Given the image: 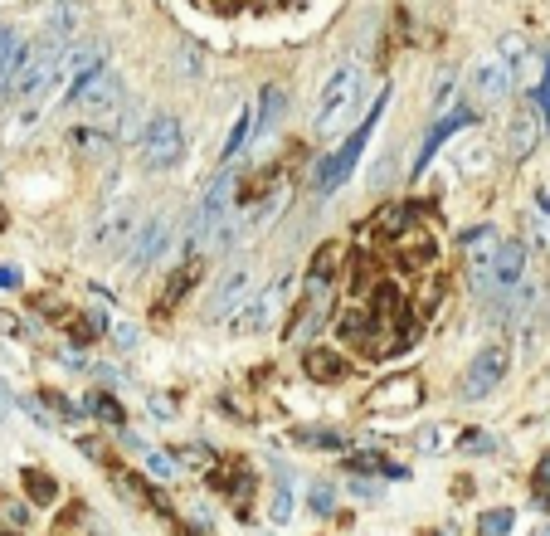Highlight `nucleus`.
<instances>
[{"label": "nucleus", "mask_w": 550, "mask_h": 536, "mask_svg": "<svg viewBox=\"0 0 550 536\" xmlns=\"http://www.w3.org/2000/svg\"><path fill=\"white\" fill-rule=\"evenodd\" d=\"M74 147L103 161V156H112V137H98V132H93V122H83V127H74Z\"/></svg>", "instance_id": "2f4dec72"}, {"label": "nucleus", "mask_w": 550, "mask_h": 536, "mask_svg": "<svg viewBox=\"0 0 550 536\" xmlns=\"http://www.w3.org/2000/svg\"><path fill=\"white\" fill-rule=\"evenodd\" d=\"M147 473H151V478H176V473H181V463H176V454L151 449V454H147Z\"/></svg>", "instance_id": "f704fd0d"}, {"label": "nucleus", "mask_w": 550, "mask_h": 536, "mask_svg": "<svg viewBox=\"0 0 550 536\" xmlns=\"http://www.w3.org/2000/svg\"><path fill=\"white\" fill-rule=\"evenodd\" d=\"M176 463L181 468H215V454L200 449V444H185V449H176Z\"/></svg>", "instance_id": "c9c22d12"}, {"label": "nucleus", "mask_w": 550, "mask_h": 536, "mask_svg": "<svg viewBox=\"0 0 550 536\" xmlns=\"http://www.w3.org/2000/svg\"><path fill=\"white\" fill-rule=\"evenodd\" d=\"M151 415H161V420H171V415H176V405H171V400H151Z\"/></svg>", "instance_id": "603ef678"}, {"label": "nucleus", "mask_w": 550, "mask_h": 536, "mask_svg": "<svg viewBox=\"0 0 550 536\" xmlns=\"http://www.w3.org/2000/svg\"><path fill=\"white\" fill-rule=\"evenodd\" d=\"M366 103H370V74L366 64H336L327 74V83L317 88V103H312V127L317 137H346L361 117H366Z\"/></svg>", "instance_id": "f257e3e1"}, {"label": "nucleus", "mask_w": 550, "mask_h": 536, "mask_svg": "<svg viewBox=\"0 0 550 536\" xmlns=\"http://www.w3.org/2000/svg\"><path fill=\"white\" fill-rule=\"evenodd\" d=\"M512 64L497 54V49H487V54H477L473 64H468V93H473L477 103H502L507 93H512Z\"/></svg>", "instance_id": "6e6552de"}, {"label": "nucleus", "mask_w": 550, "mask_h": 536, "mask_svg": "<svg viewBox=\"0 0 550 536\" xmlns=\"http://www.w3.org/2000/svg\"><path fill=\"white\" fill-rule=\"evenodd\" d=\"M463 122H468V113H453V117H443L439 127L429 132V142H424V156H419V171H424V161H434V152H439L443 142H448V137H453V132L463 127Z\"/></svg>", "instance_id": "7c9ffc66"}, {"label": "nucleus", "mask_w": 550, "mask_h": 536, "mask_svg": "<svg viewBox=\"0 0 550 536\" xmlns=\"http://www.w3.org/2000/svg\"><path fill=\"white\" fill-rule=\"evenodd\" d=\"M249 142H254V103H244L239 117H234V132H229V142H224V161H234Z\"/></svg>", "instance_id": "cd10ccee"}, {"label": "nucleus", "mask_w": 550, "mask_h": 536, "mask_svg": "<svg viewBox=\"0 0 550 536\" xmlns=\"http://www.w3.org/2000/svg\"><path fill=\"white\" fill-rule=\"evenodd\" d=\"M302 444H312V449H346V439L331 434V429H302Z\"/></svg>", "instance_id": "4c0bfd02"}, {"label": "nucleus", "mask_w": 550, "mask_h": 536, "mask_svg": "<svg viewBox=\"0 0 550 536\" xmlns=\"http://www.w3.org/2000/svg\"><path fill=\"white\" fill-rule=\"evenodd\" d=\"M448 434H453V429H424V434H419V449H424V454H443V449L453 444Z\"/></svg>", "instance_id": "a19ab883"}, {"label": "nucleus", "mask_w": 550, "mask_h": 536, "mask_svg": "<svg viewBox=\"0 0 550 536\" xmlns=\"http://www.w3.org/2000/svg\"><path fill=\"white\" fill-rule=\"evenodd\" d=\"M78 449L88 454V459H98V463H108L112 473H117V459H112V449L103 444V439H78Z\"/></svg>", "instance_id": "79ce46f5"}, {"label": "nucleus", "mask_w": 550, "mask_h": 536, "mask_svg": "<svg viewBox=\"0 0 550 536\" xmlns=\"http://www.w3.org/2000/svg\"><path fill=\"white\" fill-rule=\"evenodd\" d=\"M453 98V78H439V88H434V108H443Z\"/></svg>", "instance_id": "09e8293b"}, {"label": "nucleus", "mask_w": 550, "mask_h": 536, "mask_svg": "<svg viewBox=\"0 0 550 536\" xmlns=\"http://www.w3.org/2000/svg\"><path fill=\"white\" fill-rule=\"evenodd\" d=\"M302 371H307L317 385H336V381H346V376H351V361H346L341 351H331V346H307Z\"/></svg>", "instance_id": "f3484780"}, {"label": "nucleus", "mask_w": 550, "mask_h": 536, "mask_svg": "<svg viewBox=\"0 0 550 536\" xmlns=\"http://www.w3.org/2000/svg\"><path fill=\"white\" fill-rule=\"evenodd\" d=\"M83 25H88V5H83V0H54V5L44 10V35L64 39V44L83 39Z\"/></svg>", "instance_id": "dca6fc26"}, {"label": "nucleus", "mask_w": 550, "mask_h": 536, "mask_svg": "<svg viewBox=\"0 0 550 536\" xmlns=\"http://www.w3.org/2000/svg\"><path fill=\"white\" fill-rule=\"evenodd\" d=\"M166 244H171V220H166V215H151L147 225H137V234H132L127 249H122V254H127V268H132V273H147V268L166 254Z\"/></svg>", "instance_id": "9d476101"}, {"label": "nucleus", "mask_w": 550, "mask_h": 536, "mask_svg": "<svg viewBox=\"0 0 550 536\" xmlns=\"http://www.w3.org/2000/svg\"><path fill=\"white\" fill-rule=\"evenodd\" d=\"M507 532H512V512L507 507H497V512L482 517V536H507Z\"/></svg>", "instance_id": "58836bf2"}, {"label": "nucleus", "mask_w": 550, "mask_h": 536, "mask_svg": "<svg viewBox=\"0 0 550 536\" xmlns=\"http://www.w3.org/2000/svg\"><path fill=\"white\" fill-rule=\"evenodd\" d=\"M541 132H546V122H541V108L536 103H521L507 122V152L512 161H526V156L541 147Z\"/></svg>", "instance_id": "ddd939ff"}, {"label": "nucleus", "mask_w": 550, "mask_h": 536, "mask_svg": "<svg viewBox=\"0 0 550 536\" xmlns=\"http://www.w3.org/2000/svg\"><path fill=\"white\" fill-rule=\"evenodd\" d=\"M0 332H10V337H20V332H25V327H20V322H15V312H0Z\"/></svg>", "instance_id": "8fccbe9b"}, {"label": "nucleus", "mask_w": 550, "mask_h": 536, "mask_svg": "<svg viewBox=\"0 0 550 536\" xmlns=\"http://www.w3.org/2000/svg\"><path fill=\"white\" fill-rule=\"evenodd\" d=\"M497 54H502L507 64H516V59H526L531 49H526V39H521V35H507V39H502V44H497Z\"/></svg>", "instance_id": "a18cd8bd"}, {"label": "nucleus", "mask_w": 550, "mask_h": 536, "mask_svg": "<svg viewBox=\"0 0 550 536\" xmlns=\"http://www.w3.org/2000/svg\"><path fill=\"white\" fill-rule=\"evenodd\" d=\"M137 152H142V166H147V171H171V166H181V156H185L181 117L151 113L147 127H142V137H137Z\"/></svg>", "instance_id": "f03ea898"}, {"label": "nucleus", "mask_w": 550, "mask_h": 536, "mask_svg": "<svg viewBox=\"0 0 550 536\" xmlns=\"http://www.w3.org/2000/svg\"><path fill=\"white\" fill-rule=\"evenodd\" d=\"M497 244H502V239H497L492 225H477V230H468V239H463V254H468V273H473L477 293H487V268H492Z\"/></svg>", "instance_id": "2eb2a0df"}, {"label": "nucleus", "mask_w": 550, "mask_h": 536, "mask_svg": "<svg viewBox=\"0 0 550 536\" xmlns=\"http://www.w3.org/2000/svg\"><path fill=\"white\" fill-rule=\"evenodd\" d=\"M25 39L15 35V30H0V93H10V83L20 74V64H25Z\"/></svg>", "instance_id": "5701e85b"}, {"label": "nucleus", "mask_w": 550, "mask_h": 536, "mask_svg": "<svg viewBox=\"0 0 550 536\" xmlns=\"http://www.w3.org/2000/svg\"><path fill=\"white\" fill-rule=\"evenodd\" d=\"M69 327H74V342H98V337H103V332H108V327H103V317H98V312H83V317H74V322H69Z\"/></svg>", "instance_id": "72a5a7b5"}, {"label": "nucleus", "mask_w": 550, "mask_h": 536, "mask_svg": "<svg viewBox=\"0 0 550 536\" xmlns=\"http://www.w3.org/2000/svg\"><path fill=\"white\" fill-rule=\"evenodd\" d=\"M122 103H127V78L117 74L112 64H103L98 74L88 78L83 88L74 93V108L78 117H88L93 127H103V122H112V117L122 113Z\"/></svg>", "instance_id": "7ed1b4c3"}, {"label": "nucleus", "mask_w": 550, "mask_h": 536, "mask_svg": "<svg viewBox=\"0 0 550 536\" xmlns=\"http://www.w3.org/2000/svg\"><path fill=\"white\" fill-rule=\"evenodd\" d=\"M419 405H424V376L419 371H400L395 381H380L366 400L370 415H404V410H419Z\"/></svg>", "instance_id": "1a4fd4ad"}, {"label": "nucleus", "mask_w": 550, "mask_h": 536, "mask_svg": "<svg viewBox=\"0 0 550 536\" xmlns=\"http://www.w3.org/2000/svg\"><path fill=\"white\" fill-rule=\"evenodd\" d=\"M283 108H288V93H283L278 83H268V88L258 93V108H254V137H268L273 122H283Z\"/></svg>", "instance_id": "412c9836"}, {"label": "nucleus", "mask_w": 550, "mask_h": 536, "mask_svg": "<svg viewBox=\"0 0 550 536\" xmlns=\"http://www.w3.org/2000/svg\"><path fill=\"white\" fill-rule=\"evenodd\" d=\"M453 161H458V171H463V176H482V171H487V161H492V152H487V142H463V147L453 152Z\"/></svg>", "instance_id": "c756f323"}, {"label": "nucleus", "mask_w": 550, "mask_h": 536, "mask_svg": "<svg viewBox=\"0 0 550 536\" xmlns=\"http://www.w3.org/2000/svg\"><path fill=\"white\" fill-rule=\"evenodd\" d=\"M346 468H351V473H380V478H409L400 463H390L385 454H351Z\"/></svg>", "instance_id": "c85d7f7f"}, {"label": "nucleus", "mask_w": 550, "mask_h": 536, "mask_svg": "<svg viewBox=\"0 0 550 536\" xmlns=\"http://www.w3.org/2000/svg\"><path fill=\"white\" fill-rule=\"evenodd\" d=\"M229 205H234V176L220 171V176H215V186L200 195V205H195V215H190V234H185V239H190V244L210 239V234L229 220Z\"/></svg>", "instance_id": "0eeeda50"}, {"label": "nucleus", "mask_w": 550, "mask_h": 536, "mask_svg": "<svg viewBox=\"0 0 550 536\" xmlns=\"http://www.w3.org/2000/svg\"><path fill=\"white\" fill-rule=\"evenodd\" d=\"M268 517H273L278 527H283V522H293V488H288V483H278V488H273V498H268Z\"/></svg>", "instance_id": "473e14b6"}, {"label": "nucleus", "mask_w": 550, "mask_h": 536, "mask_svg": "<svg viewBox=\"0 0 550 536\" xmlns=\"http://www.w3.org/2000/svg\"><path fill=\"white\" fill-rule=\"evenodd\" d=\"M536 493H541V498L550 493V459L541 463V473H536Z\"/></svg>", "instance_id": "3c124183"}, {"label": "nucleus", "mask_w": 550, "mask_h": 536, "mask_svg": "<svg viewBox=\"0 0 550 536\" xmlns=\"http://www.w3.org/2000/svg\"><path fill=\"white\" fill-rule=\"evenodd\" d=\"M380 108H385V98H375V108H370V113L361 117V127H356V137H346V142H341V152H336V156H327V161L317 166V176H312V181H317V191H322V195H327V191H336V186H341V181L351 176V166L361 161V147H366V137H370V132H375V117H380Z\"/></svg>", "instance_id": "423d86ee"}, {"label": "nucleus", "mask_w": 550, "mask_h": 536, "mask_svg": "<svg viewBox=\"0 0 550 536\" xmlns=\"http://www.w3.org/2000/svg\"><path fill=\"white\" fill-rule=\"evenodd\" d=\"M0 5H5V0H0Z\"/></svg>", "instance_id": "4d7b16f0"}, {"label": "nucleus", "mask_w": 550, "mask_h": 536, "mask_svg": "<svg viewBox=\"0 0 550 536\" xmlns=\"http://www.w3.org/2000/svg\"><path fill=\"white\" fill-rule=\"evenodd\" d=\"M88 410H93L98 420H108V424H117V429H122V405H117V400H108V395H93V400H88Z\"/></svg>", "instance_id": "e433bc0d"}, {"label": "nucleus", "mask_w": 550, "mask_h": 536, "mask_svg": "<svg viewBox=\"0 0 550 536\" xmlns=\"http://www.w3.org/2000/svg\"><path fill=\"white\" fill-rule=\"evenodd\" d=\"M0 288H20V268L15 264H0Z\"/></svg>", "instance_id": "de8ad7c7"}, {"label": "nucleus", "mask_w": 550, "mask_h": 536, "mask_svg": "<svg viewBox=\"0 0 550 536\" xmlns=\"http://www.w3.org/2000/svg\"><path fill=\"white\" fill-rule=\"evenodd\" d=\"M288 298H293V278H278L273 288H263V293H249L244 303H239V317L229 322V332L234 337H258V332H268V327H278V317L288 312Z\"/></svg>", "instance_id": "39448f33"}, {"label": "nucleus", "mask_w": 550, "mask_h": 536, "mask_svg": "<svg viewBox=\"0 0 550 536\" xmlns=\"http://www.w3.org/2000/svg\"><path fill=\"white\" fill-rule=\"evenodd\" d=\"M112 342L122 346V351H132V346L142 342V332H137L132 322H117V327H112Z\"/></svg>", "instance_id": "49530a36"}, {"label": "nucleus", "mask_w": 550, "mask_h": 536, "mask_svg": "<svg viewBox=\"0 0 550 536\" xmlns=\"http://www.w3.org/2000/svg\"><path fill=\"white\" fill-rule=\"evenodd\" d=\"M0 230H5V205H0Z\"/></svg>", "instance_id": "6e6d98bb"}, {"label": "nucleus", "mask_w": 550, "mask_h": 536, "mask_svg": "<svg viewBox=\"0 0 550 536\" xmlns=\"http://www.w3.org/2000/svg\"><path fill=\"white\" fill-rule=\"evenodd\" d=\"M142 127H147V103H142V98L122 103V113H117V142H137Z\"/></svg>", "instance_id": "bb28decb"}, {"label": "nucleus", "mask_w": 550, "mask_h": 536, "mask_svg": "<svg viewBox=\"0 0 550 536\" xmlns=\"http://www.w3.org/2000/svg\"><path fill=\"white\" fill-rule=\"evenodd\" d=\"M341 264H346V239H327V244L317 249L312 268H307V283H312V288H331L336 273H341Z\"/></svg>", "instance_id": "aec40b11"}, {"label": "nucleus", "mask_w": 550, "mask_h": 536, "mask_svg": "<svg viewBox=\"0 0 550 536\" xmlns=\"http://www.w3.org/2000/svg\"><path fill=\"white\" fill-rule=\"evenodd\" d=\"M137 225H142L137 200H108V205L98 210V220L88 225V249H93V254H122L127 239L137 234Z\"/></svg>", "instance_id": "20e7f679"}, {"label": "nucleus", "mask_w": 550, "mask_h": 536, "mask_svg": "<svg viewBox=\"0 0 550 536\" xmlns=\"http://www.w3.org/2000/svg\"><path fill=\"white\" fill-rule=\"evenodd\" d=\"M395 254H400L409 268H429L439 259V239L429 230H404L400 239H395Z\"/></svg>", "instance_id": "6ab92c4d"}, {"label": "nucleus", "mask_w": 550, "mask_h": 536, "mask_svg": "<svg viewBox=\"0 0 550 536\" xmlns=\"http://www.w3.org/2000/svg\"><path fill=\"white\" fill-rule=\"evenodd\" d=\"M0 522H5L10 532H20V527H30V512H25L20 502H5V507H0Z\"/></svg>", "instance_id": "37998d69"}, {"label": "nucleus", "mask_w": 550, "mask_h": 536, "mask_svg": "<svg viewBox=\"0 0 550 536\" xmlns=\"http://www.w3.org/2000/svg\"><path fill=\"white\" fill-rule=\"evenodd\" d=\"M254 264H234V268H224V278L215 283V298H210V317H229L234 307L244 303L249 293H254Z\"/></svg>", "instance_id": "4468645a"}, {"label": "nucleus", "mask_w": 550, "mask_h": 536, "mask_svg": "<svg viewBox=\"0 0 550 536\" xmlns=\"http://www.w3.org/2000/svg\"><path fill=\"white\" fill-rule=\"evenodd\" d=\"M181 74H185V78H200V74H205V54H195V44H190V39L181 44Z\"/></svg>", "instance_id": "ea45409f"}, {"label": "nucleus", "mask_w": 550, "mask_h": 536, "mask_svg": "<svg viewBox=\"0 0 550 536\" xmlns=\"http://www.w3.org/2000/svg\"><path fill=\"white\" fill-rule=\"evenodd\" d=\"M521 278H526V244L502 239L492 254V268H487V298H512Z\"/></svg>", "instance_id": "9b49d317"}, {"label": "nucleus", "mask_w": 550, "mask_h": 536, "mask_svg": "<svg viewBox=\"0 0 550 536\" xmlns=\"http://www.w3.org/2000/svg\"><path fill=\"white\" fill-rule=\"evenodd\" d=\"M200 283V264H181L171 268V278H166V288L156 293V303H151V317H171L176 307L185 303V293Z\"/></svg>", "instance_id": "a211bd4d"}, {"label": "nucleus", "mask_w": 550, "mask_h": 536, "mask_svg": "<svg viewBox=\"0 0 550 536\" xmlns=\"http://www.w3.org/2000/svg\"><path fill=\"white\" fill-rule=\"evenodd\" d=\"M20 483H25V498L35 502V507H49V502L59 498V478H54V473H44V468H25V473H20Z\"/></svg>", "instance_id": "393cba45"}, {"label": "nucleus", "mask_w": 550, "mask_h": 536, "mask_svg": "<svg viewBox=\"0 0 550 536\" xmlns=\"http://www.w3.org/2000/svg\"><path fill=\"white\" fill-rule=\"evenodd\" d=\"M278 181V171L273 166H263V171H254V176H244L239 186H234V200H239V210H249V205H258L263 200V191Z\"/></svg>", "instance_id": "a878e982"}, {"label": "nucleus", "mask_w": 550, "mask_h": 536, "mask_svg": "<svg viewBox=\"0 0 550 536\" xmlns=\"http://www.w3.org/2000/svg\"><path fill=\"white\" fill-rule=\"evenodd\" d=\"M526 239L531 249H550V195H536L526 210Z\"/></svg>", "instance_id": "b1692460"}, {"label": "nucleus", "mask_w": 550, "mask_h": 536, "mask_svg": "<svg viewBox=\"0 0 550 536\" xmlns=\"http://www.w3.org/2000/svg\"><path fill=\"white\" fill-rule=\"evenodd\" d=\"M307 502H312V512H331V507H336V493H331V483H312Z\"/></svg>", "instance_id": "c03bdc74"}, {"label": "nucleus", "mask_w": 550, "mask_h": 536, "mask_svg": "<svg viewBox=\"0 0 550 536\" xmlns=\"http://www.w3.org/2000/svg\"><path fill=\"white\" fill-rule=\"evenodd\" d=\"M507 366H512V351L507 346H487V351H477L473 366H468V400H487L497 385H502V376H507Z\"/></svg>", "instance_id": "f8f14e48"}, {"label": "nucleus", "mask_w": 550, "mask_h": 536, "mask_svg": "<svg viewBox=\"0 0 550 536\" xmlns=\"http://www.w3.org/2000/svg\"><path fill=\"white\" fill-rule=\"evenodd\" d=\"M404 230H409V210H404V205H385V210H380V215L366 225V239H370V244H385V239L395 244Z\"/></svg>", "instance_id": "4be33fe9"}, {"label": "nucleus", "mask_w": 550, "mask_h": 536, "mask_svg": "<svg viewBox=\"0 0 550 536\" xmlns=\"http://www.w3.org/2000/svg\"><path fill=\"white\" fill-rule=\"evenodd\" d=\"M468 449H477V454H487V449H492V439H487V434L477 429V439H468Z\"/></svg>", "instance_id": "864d4df0"}, {"label": "nucleus", "mask_w": 550, "mask_h": 536, "mask_svg": "<svg viewBox=\"0 0 550 536\" xmlns=\"http://www.w3.org/2000/svg\"><path fill=\"white\" fill-rule=\"evenodd\" d=\"M0 536H15V532H10V527H5V522H0Z\"/></svg>", "instance_id": "5fc2aeb1"}]
</instances>
